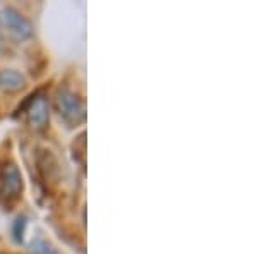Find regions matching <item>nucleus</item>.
Instances as JSON below:
<instances>
[{"instance_id":"nucleus-3","label":"nucleus","mask_w":257,"mask_h":254,"mask_svg":"<svg viewBox=\"0 0 257 254\" xmlns=\"http://www.w3.org/2000/svg\"><path fill=\"white\" fill-rule=\"evenodd\" d=\"M24 181L14 161H6L0 166V199L4 205H12L21 198Z\"/></svg>"},{"instance_id":"nucleus-8","label":"nucleus","mask_w":257,"mask_h":254,"mask_svg":"<svg viewBox=\"0 0 257 254\" xmlns=\"http://www.w3.org/2000/svg\"><path fill=\"white\" fill-rule=\"evenodd\" d=\"M26 216H19L18 220L14 222V239L18 240V242H23V237H24V228H26Z\"/></svg>"},{"instance_id":"nucleus-1","label":"nucleus","mask_w":257,"mask_h":254,"mask_svg":"<svg viewBox=\"0 0 257 254\" xmlns=\"http://www.w3.org/2000/svg\"><path fill=\"white\" fill-rule=\"evenodd\" d=\"M55 105L59 115L67 126H79L86 120V103L79 95L69 90L67 86L59 88L55 95Z\"/></svg>"},{"instance_id":"nucleus-6","label":"nucleus","mask_w":257,"mask_h":254,"mask_svg":"<svg viewBox=\"0 0 257 254\" xmlns=\"http://www.w3.org/2000/svg\"><path fill=\"white\" fill-rule=\"evenodd\" d=\"M26 86V79L14 69H0V90L16 93Z\"/></svg>"},{"instance_id":"nucleus-5","label":"nucleus","mask_w":257,"mask_h":254,"mask_svg":"<svg viewBox=\"0 0 257 254\" xmlns=\"http://www.w3.org/2000/svg\"><path fill=\"white\" fill-rule=\"evenodd\" d=\"M36 165H38V172L41 174V179L45 182H52L55 184L57 177H59V165H57V160L53 158V155L47 149L40 151V155L36 156Z\"/></svg>"},{"instance_id":"nucleus-4","label":"nucleus","mask_w":257,"mask_h":254,"mask_svg":"<svg viewBox=\"0 0 257 254\" xmlns=\"http://www.w3.org/2000/svg\"><path fill=\"white\" fill-rule=\"evenodd\" d=\"M21 110L26 112V120L30 127L36 129V131H41V129L47 127L50 120V107L43 91H36L31 97H28L26 103L19 107V112Z\"/></svg>"},{"instance_id":"nucleus-2","label":"nucleus","mask_w":257,"mask_h":254,"mask_svg":"<svg viewBox=\"0 0 257 254\" xmlns=\"http://www.w3.org/2000/svg\"><path fill=\"white\" fill-rule=\"evenodd\" d=\"M0 33L14 43H23L31 38L35 30L19 11H16L14 7H6L0 11Z\"/></svg>"},{"instance_id":"nucleus-7","label":"nucleus","mask_w":257,"mask_h":254,"mask_svg":"<svg viewBox=\"0 0 257 254\" xmlns=\"http://www.w3.org/2000/svg\"><path fill=\"white\" fill-rule=\"evenodd\" d=\"M30 251L33 254H60L59 249L53 244H50L47 239H43V237H35V239L31 240Z\"/></svg>"}]
</instances>
